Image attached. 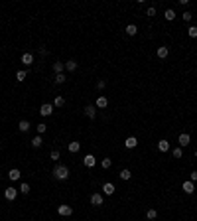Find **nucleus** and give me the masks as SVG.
Segmentation results:
<instances>
[{"instance_id": "1", "label": "nucleus", "mask_w": 197, "mask_h": 221, "mask_svg": "<svg viewBox=\"0 0 197 221\" xmlns=\"http://www.w3.org/2000/svg\"><path fill=\"white\" fill-rule=\"evenodd\" d=\"M51 174H53L55 180L63 182V180H67V178H69V168H67V166H63V164H59V166H55V168H53Z\"/></svg>"}, {"instance_id": "2", "label": "nucleus", "mask_w": 197, "mask_h": 221, "mask_svg": "<svg viewBox=\"0 0 197 221\" xmlns=\"http://www.w3.org/2000/svg\"><path fill=\"white\" fill-rule=\"evenodd\" d=\"M51 113H53V105H49V103H44V105L40 107V115H41V117H49Z\"/></svg>"}, {"instance_id": "3", "label": "nucleus", "mask_w": 197, "mask_h": 221, "mask_svg": "<svg viewBox=\"0 0 197 221\" xmlns=\"http://www.w3.org/2000/svg\"><path fill=\"white\" fill-rule=\"evenodd\" d=\"M16 196H18V190H16V188H6V190H4V197H6L8 201L16 199Z\"/></svg>"}, {"instance_id": "4", "label": "nucleus", "mask_w": 197, "mask_h": 221, "mask_svg": "<svg viewBox=\"0 0 197 221\" xmlns=\"http://www.w3.org/2000/svg\"><path fill=\"white\" fill-rule=\"evenodd\" d=\"M57 213L63 215V217H69V215L73 213V207L71 206H59V207H57Z\"/></svg>"}, {"instance_id": "5", "label": "nucleus", "mask_w": 197, "mask_h": 221, "mask_svg": "<svg viewBox=\"0 0 197 221\" xmlns=\"http://www.w3.org/2000/svg\"><path fill=\"white\" fill-rule=\"evenodd\" d=\"M83 164L87 166V168H93V166L97 164V158H95L93 154H87V156H85V158H83Z\"/></svg>"}, {"instance_id": "6", "label": "nucleus", "mask_w": 197, "mask_h": 221, "mask_svg": "<svg viewBox=\"0 0 197 221\" xmlns=\"http://www.w3.org/2000/svg\"><path fill=\"white\" fill-rule=\"evenodd\" d=\"M182 190H183L185 193H193V192H195V184H193L191 180H187V182H183V184H182Z\"/></svg>"}, {"instance_id": "7", "label": "nucleus", "mask_w": 197, "mask_h": 221, "mask_svg": "<svg viewBox=\"0 0 197 221\" xmlns=\"http://www.w3.org/2000/svg\"><path fill=\"white\" fill-rule=\"evenodd\" d=\"M103 196H101V193H93L91 196V206H95V207H99V206H103Z\"/></svg>"}, {"instance_id": "8", "label": "nucleus", "mask_w": 197, "mask_h": 221, "mask_svg": "<svg viewBox=\"0 0 197 221\" xmlns=\"http://www.w3.org/2000/svg\"><path fill=\"white\" fill-rule=\"evenodd\" d=\"M178 142H179V146H187V144L191 142V136L187 132H183V134H179V138H178Z\"/></svg>"}, {"instance_id": "9", "label": "nucleus", "mask_w": 197, "mask_h": 221, "mask_svg": "<svg viewBox=\"0 0 197 221\" xmlns=\"http://www.w3.org/2000/svg\"><path fill=\"white\" fill-rule=\"evenodd\" d=\"M85 115H87L89 118H95V117H97V107H95V105H87V107H85Z\"/></svg>"}, {"instance_id": "10", "label": "nucleus", "mask_w": 197, "mask_h": 221, "mask_svg": "<svg viewBox=\"0 0 197 221\" xmlns=\"http://www.w3.org/2000/svg\"><path fill=\"white\" fill-rule=\"evenodd\" d=\"M106 105H109V99H106V97H103V95H99V97H97V103H95V107H97V109H105Z\"/></svg>"}, {"instance_id": "11", "label": "nucleus", "mask_w": 197, "mask_h": 221, "mask_svg": "<svg viewBox=\"0 0 197 221\" xmlns=\"http://www.w3.org/2000/svg\"><path fill=\"white\" fill-rule=\"evenodd\" d=\"M124 146L126 148H136L138 146V138L136 136H128V138L124 140Z\"/></svg>"}, {"instance_id": "12", "label": "nucleus", "mask_w": 197, "mask_h": 221, "mask_svg": "<svg viewBox=\"0 0 197 221\" xmlns=\"http://www.w3.org/2000/svg\"><path fill=\"white\" fill-rule=\"evenodd\" d=\"M103 193H105V196H113V193H114V184L106 182V184L103 186Z\"/></svg>"}, {"instance_id": "13", "label": "nucleus", "mask_w": 197, "mask_h": 221, "mask_svg": "<svg viewBox=\"0 0 197 221\" xmlns=\"http://www.w3.org/2000/svg\"><path fill=\"white\" fill-rule=\"evenodd\" d=\"M168 53H169V50H168L166 46H162V47H158V50H156V55H158L160 59H166Z\"/></svg>"}, {"instance_id": "14", "label": "nucleus", "mask_w": 197, "mask_h": 221, "mask_svg": "<svg viewBox=\"0 0 197 221\" xmlns=\"http://www.w3.org/2000/svg\"><path fill=\"white\" fill-rule=\"evenodd\" d=\"M22 63H24V65H32V63H34V55H32L30 51H26L22 55Z\"/></svg>"}, {"instance_id": "15", "label": "nucleus", "mask_w": 197, "mask_h": 221, "mask_svg": "<svg viewBox=\"0 0 197 221\" xmlns=\"http://www.w3.org/2000/svg\"><path fill=\"white\" fill-rule=\"evenodd\" d=\"M20 176H22V174H20V170H18V168H12V170L8 172V178H10V180H12V182L20 180Z\"/></svg>"}, {"instance_id": "16", "label": "nucleus", "mask_w": 197, "mask_h": 221, "mask_svg": "<svg viewBox=\"0 0 197 221\" xmlns=\"http://www.w3.org/2000/svg\"><path fill=\"white\" fill-rule=\"evenodd\" d=\"M79 148H81V144H79L77 140H73V142H69V144H67V150H69V152H73V154L79 152Z\"/></svg>"}, {"instance_id": "17", "label": "nucleus", "mask_w": 197, "mask_h": 221, "mask_svg": "<svg viewBox=\"0 0 197 221\" xmlns=\"http://www.w3.org/2000/svg\"><path fill=\"white\" fill-rule=\"evenodd\" d=\"M53 71H55V75L63 73V71H65V63H63V61H55V63H53Z\"/></svg>"}, {"instance_id": "18", "label": "nucleus", "mask_w": 197, "mask_h": 221, "mask_svg": "<svg viewBox=\"0 0 197 221\" xmlns=\"http://www.w3.org/2000/svg\"><path fill=\"white\" fill-rule=\"evenodd\" d=\"M158 150H160V152H168V150H169V142H168V140H160V142H158Z\"/></svg>"}, {"instance_id": "19", "label": "nucleus", "mask_w": 197, "mask_h": 221, "mask_svg": "<svg viewBox=\"0 0 197 221\" xmlns=\"http://www.w3.org/2000/svg\"><path fill=\"white\" fill-rule=\"evenodd\" d=\"M124 32H126L128 36H136V34H138V28H136V24H128Z\"/></svg>"}, {"instance_id": "20", "label": "nucleus", "mask_w": 197, "mask_h": 221, "mask_svg": "<svg viewBox=\"0 0 197 221\" xmlns=\"http://www.w3.org/2000/svg\"><path fill=\"white\" fill-rule=\"evenodd\" d=\"M65 69H67V71H75V69H77V61H75V59H69V61L65 63Z\"/></svg>"}, {"instance_id": "21", "label": "nucleus", "mask_w": 197, "mask_h": 221, "mask_svg": "<svg viewBox=\"0 0 197 221\" xmlns=\"http://www.w3.org/2000/svg\"><path fill=\"white\" fill-rule=\"evenodd\" d=\"M41 144H44V140H41V136H40V134H38V136H34V138H32V146H34V148H40Z\"/></svg>"}, {"instance_id": "22", "label": "nucleus", "mask_w": 197, "mask_h": 221, "mask_svg": "<svg viewBox=\"0 0 197 221\" xmlns=\"http://www.w3.org/2000/svg\"><path fill=\"white\" fill-rule=\"evenodd\" d=\"M18 128H20V132H28V130H30V122H28V121H20Z\"/></svg>"}, {"instance_id": "23", "label": "nucleus", "mask_w": 197, "mask_h": 221, "mask_svg": "<svg viewBox=\"0 0 197 221\" xmlns=\"http://www.w3.org/2000/svg\"><path fill=\"white\" fill-rule=\"evenodd\" d=\"M65 81H67V75L65 73H57L55 75V83L57 85H61V83H65Z\"/></svg>"}, {"instance_id": "24", "label": "nucleus", "mask_w": 197, "mask_h": 221, "mask_svg": "<svg viewBox=\"0 0 197 221\" xmlns=\"http://www.w3.org/2000/svg\"><path fill=\"white\" fill-rule=\"evenodd\" d=\"M164 18H166V20H169V22H172V20L175 18V12H173L172 8H168L166 12H164Z\"/></svg>"}, {"instance_id": "25", "label": "nucleus", "mask_w": 197, "mask_h": 221, "mask_svg": "<svg viewBox=\"0 0 197 221\" xmlns=\"http://www.w3.org/2000/svg\"><path fill=\"white\" fill-rule=\"evenodd\" d=\"M26 75H28V71H24V69H18V71H16V79H18V81H24Z\"/></svg>"}, {"instance_id": "26", "label": "nucleus", "mask_w": 197, "mask_h": 221, "mask_svg": "<svg viewBox=\"0 0 197 221\" xmlns=\"http://www.w3.org/2000/svg\"><path fill=\"white\" fill-rule=\"evenodd\" d=\"M172 154H173V158H182V156H183V150H182V146L173 148V150H172Z\"/></svg>"}, {"instance_id": "27", "label": "nucleus", "mask_w": 197, "mask_h": 221, "mask_svg": "<svg viewBox=\"0 0 197 221\" xmlns=\"http://www.w3.org/2000/svg\"><path fill=\"white\" fill-rule=\"evenodd\" d=\"M130 170L128 168H124V170H120V178H122V180H130Z\"/></svg>"}, {"instance_id": "28", "label": "nucleus", "mask_w": 197, "mask_h": 221, "mask_svg": "<svg viewBox=\"0 0 197 221\" xmlns=\"http://www.w3.org/2000/svg\"><path fill=\"white\" fill-rule=\"evenodd\" d=\"M65 105V99L63 97H55V101H53V107H63Z\"/></svg>"}, {"instance_id": "29", "label": "nucleus", "mask_w": 197, "mask_h": 221, "mask_svg": "<svg viewBox=\"0 0 197 221\" xmlns=\"http://www.w3.org/2000/svg\"><path fill=\"white\" fill-rule=\"evenodd\" d=\"M187 36H189V38H197V26H189Z\"/></svg>"}, {"instance_id": "30", "label": "nucleus", "mask_w": 197, "mask_h": 221, "mask_svg": "<svg viewBox=\"0 0 197 221\" xmlns=\"http://www.w3.org/2000/svg\"><path fill=\"white\" fill-rule=\"evenodd\" d=\"M101 166H103L105 170H106V168H110V166H113V160H110V158H103V162H101Z\"/></svg>"}, {"instance_id": "31", "label": "nucleus", "mask_w": 197, "mask_h": 221, "mask_svg": "<svg viewBox=\"0 0 197 221\" xmlns=\"http://www.w3.org/2000/svg\"><path fill=\"white\" fill-rule=\"evenodd\" d=\"M36 130H38V134H44L47 130V125H44V122H40L38 126H36Z\"/></svg>"}, {"instance_id": "32", "label": "nucleus", "mask_w": 197, "mask_h": 221, "mask_svg": "<svg viewBox=\"0 0 197 221\" xmlns=\"http://www.w3.org/2000/svg\"><path fill=\"white\" fill-rule=\"evenodd\" d=\"M156 215H158L156 209H148V211H146V217L148 219H156Z\"/></svg>"}, {"instance_id": "33", "label": "nucleus", "mask_w": 197, "mask_h": 221, "mask_svg": "<svg viewBox=\"0 0 197 221\" xmlns=\"http://www.w3.org/2000/svg\"><path fill=\"white\" fill-rule=\"evenodd\" d=\"M20 193H24V196H26V193H30V186L28 184H20Z\"/></svg>"}, {"instance_id": "34", "label": "nucleus", "mask_w": 197, "mask_h": 221, "mask_svg": "<svg viewBox=\"0 0 197 221\" xmlns=\"http://www.w3.org/2000/svg\"><path fill=\"white\" fill-rule=\"evenodd\" d=\"M182 18L185 20V22H191V18H193V14H191V12H189V10H185V12H183V16H182Z\"/></svg>"}, {"instance_id": "35", "label": "nucleus", "mask_w": 197, "mask_h": 221, "mask_svg": "<svg viewBox=\"0 0 197 221\" xmlns=\"http://www.w3.org/2000/svg\"><path fill=\"white\" fill-rule=\"evenodd\" d=\"M49 158H51V160H59V150H57V148H55V150H51Z\"/></svg>"}, {"instance_id": "36", "label": "nucleus", "mask_w": 197, "mask_h": 221, "mask_svg": "<svg viewBox=\"0 0 197 221\" xmlns=\"http://www.w3.org/2000/svg\"><path fill=\"white\" fill-rule=\"evenodd\" d=\"M105 85H106V83L103 81V79H101V81H97V91H103V89H105Z\"/></svg>"}, {"instance_id": "37", "label": "nucleus", "mask_w": 197, "mask_h": 221, "mask_svg": "<svg viewBox=\"0 0 197 221\" xmlns=\"http://www.w3.org/2000/svg\"><path fill=\"white\" fill-rule=\"evenodd\" d=\"M146 14H148V16H156V8H152V6H150V8H148V12H146Z\"/></svg>"}, {"instance_id": "38", "label": "nucleus", "mask_w": 197, "mask_h": 221, "mask_svg": "<svg viewBox=\"0 0 197 221\" xmlns=\"http://www.w3.org/2000/svg\"><path fill=\"white\" fill-rule=\"evenodd\" d=\"M189 180H191V182H197V172H191V176H189Z\"/></svg>"}, {"instance_id": "39", "label": "nucleus", "mask_w": 197, "mask_h": 221, "mask_svg": "<svg viewBox=\"0 0 197 221\" xmlns=\"http://www.w3.org/2000/svg\"><path fill=\"white\" fill-rule=\"evenodd\" d=\"M195 158H197V150H195Z\"/></svg>"}]
</instances>
